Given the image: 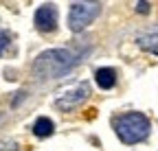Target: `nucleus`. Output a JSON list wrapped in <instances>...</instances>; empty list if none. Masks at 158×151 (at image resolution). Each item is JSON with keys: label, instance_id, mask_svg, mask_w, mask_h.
<instances>
[{"label": "nucleus", "instance_id": "f257e3e1", "mask_svg": "<svg viewBox=\"0 0 158 151\" xmlns=\"http://www.w3.org/2000/svg\"><path fill=\"white\" fill-rule=\"evenodd\" d=\"M81 59V53L73 48H53L35 59L33 72L37 79H57L68 74Z\"/></svg>", "mask_w": 158, "mask_h": 151}, {"label": "nucleus", "instance_id": "f03ea898", "mask_svg": "<svg viewBox=\"0 0 158 151\" xmlns=\"http://www.w3.org/2000/svg\"><path fill=\"white\" fill-rule=\"evenodd\" d=\"M114 129L118 138H121L125 145H134V142H141L149 136V121L145 114H138V112H130V114L123 116H116L114 118Z\"/></svg>", "mask_w": 158, "mask_h": 151}, {"label": "nucleus", "instance_id": "7ed1b4c3", "mask_svg": "<svg viewBox=\"0 0 158 151\" xmlns=\"http://www.w3.org/2000/svg\"><path fill=\"white\" fill-rule=\"evenodd\" d=\"M101 5L99 2H73L70 5V13H68V26L70 31H81L86 29L94 18L99 15Z\"/></svg>", "mask_w": 158, "mask_h": 151}, {"label": "nucleus", "instance_id": "20e7f679", "mask_svg": "<svg viewBox=\"0 0 158 151\" xmlns=\"http://www.w3.org/2000/svg\"><path fill=\"white\" fill-rule=\"evenodd\" d=\"M33 20H35L37 31H42V33L55 31V26H57V9H55V5H42L35 11Z\"/></svg>", "mask_w": 158, "mask_h": 151}, {"label": "nucleus", "instance_id": "39448f33", "mask_svg": "<svg viewBox=\"0 0 158 151\" xmlns=\"http://www.w3.org/2000/svg\"><path fill=\"white\" fill-rule=\"evenodd\" d=\"M88 94H90L88 83H79V85H75L70 92H66L62 99H57V107H62V109L77 107L79 103H84V101L88 99Z\"/></svg>", "mask_w": 158, "mask_h": 151}, {"label": "nucleus", "instance_id": "423d86ee", "mask_svg": "<svg viewBox=\"0 0 158 151\" xmlns=\"http://www.w3.org/2000/svg\"><path fill=\"white\" fill-rule=\"evenodd\" d=\"M94 79L99 83V88H103V90H110L114 83H116V72L112 68H99L94 72Z\"/></svg>", "mask_w": 158, "mask_h": 151}, {"label": "nucleus", "instance_id": "0eeeda50", "mask_svg": "<svg viewBox=\"0 0 158 151\" xmlns=\"http://www.w3.org/2000/svg\"><path fill=\"white\" fill-rule=\"evenodd\" d=\"M33 134H35L37 138H46V136H51V134H53V121L46 118V116L37 118V121L33 123Z\"/></svg>", "mask_w": 158, "mask_h": 151}, {"label": "nucleus", "instance_id": "6e6552de", "mask_svg": "<svg viewBox=\"0 0 158 151\" xmlns=\"http://www.w3.org/2000/svg\"><path fill=\"white\" fill-rule=\"evenodd\" d=\"M138 46L158 55V33H152V35H143V37H138Z\"/></svg>", "mask_w": 158, "mask_h": 151}, {"label": "nucleus", "instance_id": "1a4fd4ad", "mask_svg": "<svg viewBox=\"0 0 158 151\" xmlns=\"http://www.w3.org/2000/svg\"><path fill=\"white\" fill-rule=\"evenodd\" d=\"M9 44H11V35H9L7 31L0 29V55H2V53L9 48Z\"/></svg>", "mask_w": 158, "mask_h": 151}, {"label": "nucleus", "instance_id": "9d476101", "mask_svg": "<svg viewBox=\"0 0 158 151\" xmlns=\"http://www.w3.org/2000/svg\"><path fill=\"white\" fill-rule=\"evenodd\" d=\"M136 11L138 13H147L149 11V2H136Z\"/></svg>", "mask_w": 158, "mask_h": 151}, {"label": "nucleus", "instance_id": "9b49d317", "mask_svg": "<svg viewBox=\"0 0 158 151\" xmlns=\"http://www.w3.org/2000/svg\"><path fill=\"white\" fill-rule=\"evenodd\" d=\"M0 151H18V149H15V145L11 142V145H7V147H0Z\"/></svg>", "mask_w": 158, "mask_h": 151}]
</instances>
